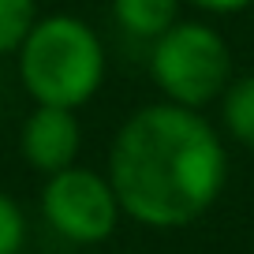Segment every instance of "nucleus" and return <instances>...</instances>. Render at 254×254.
<instances>
[{
  "label": "nucleus",
  "mask_w": 254,
  "mask_h": 254,
  "mask_svg": "<svg viewBox=\"0 0 254 254\" xmlns=\"http://www.w3.org/2000/svg\"><path fill=\"white\" fill-rule=\"evenodd\" d=\"M120 209L153 228L202 217L224 187V146L187 105H150L120 127L109 150Z\"/></svg>",
  "instance_id": "f257e3e1"
},
{
  "label": "nucleus",
  "mask_w": 254,
  "mask_h": 254,
  "mask_svg": "<svg viewBox=\"0 0 254 254\" xmlns=\"http://www.w3.org/2000/svg\"><path fill=\"white\" fill-rule=\"evenodd\" d=\"M19 75L38 105H82L105 75V53L97 34L71 15L34 23L19 49Z\"/></svg>",
  "instance_id": "f03ea898"
},
{
  "label": "nucleus",
  "mask_w": 254,
  "mask_h": 254,
  "mask_svg": "<svg viewBox=\"0 0 254 254\" xmlns=\"http://www.w3.org/2000/svg\"><path fill=\"white\" fill-rule=\"evenodd\" d=\"M153 79L176 105L198 109L224 90L232 71V53L213 26L172 23L153 45Z\"/></svg>",
  "instance_id": "7ed1b4c3"
},
{
  "label": "nucleus",
  "mask_w": 254,
  "mask_h": 254,
  "mask_svg": "<svg viewBox=\"0 0 254 254\" xmlns=\"http://www.w3.org/2000/svg\"><path fill=\"white\" fill-rule=\"evenodd\" d=\"M45 221L71 243H101L116 232L120 221V198L105 176L90 168H60L49 176L41 190Z\"/></svg>",
  "instance_id": "20e7f679"
},
{
  "label": "nucleus",
  "mask_w": 254,
  "mask_h": 254,
  "mask_svg": "<svg viewBox=\"0 0 254 254\" xmlns=\"http://www.w3.org/2000/svg\"><path fill=\"white\" fill-rule=\"evenodd\" d=\"M79 153V120L64 105H38L23 127V157L38 172H60Z\"/></svg>",
  "instance_id": "39448f33"
},
{
  "label": "nucleus",
  "mask_w": 254,
  "mask_h": 254,
  "mask_svg": "<svg viewBox=\"0 0 254 254\" xmlns=\"http://www.w3.org/2000/svg\"><path fill=\"white\" fill-rule=\"evenodd\" d=\"M120 26L138 38H161L180 15V0H112Z\"/></svg>",
  "instance_id": "423d86ee"
},
{
  "label": "nucleus",
  "mask_w": 254,
  "mask_h": 254,
  "mask_svg": "<svg viewBox=\"0 0 254 254\" xmlns=\"http://www.w3.org/2000/svg\"><path fill=\"white\" fill-rule=\"evenodd\" d=\"M224 127L232 131L236 142L254 150V75L239 79L224 97Z\"/></svg>",
  "instance_id": "0eeeda50"
},
{
  "label": "nucleus",
  "mask_w": 254,
  "mask_h": 254,
  "mask_svg": "<svg viewBox=\"0 0 254 254\" xmlns=\"http://www.w3.org/2000/svg\"><path fill=\"white\" fill-rule=\"evenodd\" d=\"M34 30V0H0V56L23 49Z\"/></svg>",
  "instance_id": "6e6552de"
},
{
  "label": "nucleus",
  "mask_w": 254,
  "mask_h": 254,
  "mask_svg": "<svg viewBox=\"0 0 254 254\" xmlns=\"http://www.w3.org/2000/svg\"><path fill=\"white\" fill-rule=\"evenodd\" d=\"M23 236H26L23 209L15 206V198L0 194V254H19Z\"/></svg>",
  "instance_id": "1a4fd4ad"
},
{
  "label": "nucleus",
  "mask_w": 254,
  "mask_h": 254,
  "mask_svg": "<svg viewBox=\"0 0 254 254\" xmlns=\"http://www.w3.org/2000/svg\"><path fill=\"white\" fill-rule=\"evenodd\" d=\"M190 4H198V8H206V11H243L254 0H190Z\"/></svg>",
  "instance_id": "9d476101"
}]
</instances>
